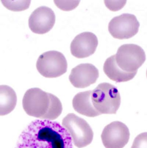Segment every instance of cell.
<instances>
[{
  "instance_id": "obj_5",
  "label": "cell",
  "mask_w": 147,
  "mask_h": 148,
  "mask_svg": "<svg viewBox=\"0 0 147 148\" xmlns=\"http://www.w3.org/2000/svg\"><path fill=\"white\" fill-rule=\"evenodd\" d=\"M146 60L144 50L135 44H126L121 46L116 54L118 66L127 73H134L143 65Z\"/></svg>"
},
{
  "instance_id": "obj_3",
  "label": "cell",
  "mask_w": 147,
  "mask_h": 148,
  "mask_svg": "<svg viewBox=\"0 0 147 148\" xmlns=\"http://www.w3.org/2000/svg\"><path fill=\"white\" fill-rule=\"evenodd\" d=\"M53 95L37 88L28 89L22 99L25 112L29 116L44 119L50 110Z\"/></svg>"
},
{
  "instance_id": "obj_15",
  "label": "cell",
  "mask_w": 147,
  "mask_h": 148,
  "mask_svg": "<svg viewBox=\"0 0 147 148\" xmlns=\"http://www.w3.org/2000/svg\"><path fill=\"white\" fill-rule=\"evenodd\" d=\"M2 3L7 9L19 12L27 9L31 3V1H1Z\"/></svg>"
},
{
  "instance_id": "obj_8",
  "label": "cell",
  "mask_w": 147,
  "mask_h": 148,
  "mask_svg": "<svg viewBox=\"0 0 147 148\" xmlns=\"http://www.w3.org/2000/svg\"><path fill=\"white\" fill-rule=\"evenodd\" d=\"M129 137L128 127L120 121L106 126L101 134L103 145L106 148H123L128 144Z\"/></svg>"
},
{
  "instance_id": "obj_14",
  "label": "cell",
  "mask_w": 147,
  "mask_h": 148,
  "mask_svg": "<svg viewBox=\"0 0 147 148\" xmlns=\"http://www.w3.org/2000/svg\"><path fill=\"white\" fill-rule=\"evenodd\" d=\"M17 104V95L14 89L7 85H0V116L10 113Z\"/></svg>"
},
{
  "instance_id": "obj_1",
  "label": "cell",
  "mask_w": 147,
  "mask_h": 148,
  "mask_svg": "<svg viewBox=\"0 0 147 148\" xmlns=\"http://www.w3.org/2000/svg\"><path fill=\"white\" fill-rule=\"evenodd\" d=\"M15 148H74L71 137L59 123L35 120L19 136Z\"/></svg>"
},
{
  "instance_id": "obj_12",
  "label": "cell",
  "mask_w": 147,
  "mask_h": 148,
  "mask_svg": "<svg viewBox=\"0 0 147 148\" xmlns=\"http://www.w3.org/2000/svg\"><path fill=\"white\" fill-rule=\"evenodd\" d=\"M92 90L77 93L73 98L74 109L79 114L88 117H95L101 115L94 107L91 101Z\"/></svg>"
},
{
  "instance_id": "obj_9",
  "label": "cell",
  "mask_w": 147,
  "mask_h": 148,
  "mask_svg": "<svg viewBox=\"0 0 147 148\" xmlns=\"http://www.w3.org/2000/svg\"><path fill=\"white\" fill-rule=\"evenodd\" d=\"M55 23V14L50 8L42 6L35 9L29 18L30 29L37 34L48 32Z\"/></svg>"
},
{
  "instance_id": "obj_2",
  "label": "cell",
  "mask_w": 147,
  "mask_h": 148,
  "mask_svg": "<svg viewBox=\"0 0 147 148\" xmlns=\"http://www.w3.org/2000/svg\"><path fill=\"white\" fill-rule=\"evenodd\" d=\"M91 101L100 114H116L120 106L121 96L114 85L103 82L92 90Z\"/></svg>"
},
{
  "instance_id": "obj_10",
  "label": "cell",
  "mask_w": 147,
  "mask_h": 148,
  "mask_svg": "<svg viewBox=\"0 0 147 148\" xmlns=\"http://www.w3.org/2000/svg\"><path fill=\"white\" fill-rule=\"evenodd\" d=\"M98 45L96 35L90 32L81 33L74 39L70 45L71 54L77 58H84L93 54Z\"/></svg>"
},
{
  "instance_id": "obj_4",
  "label": "cell",
  "mask_w": 147,
  "mask_h": 148,
  "mask_svg": "<svg viewBox=\"0 0 147 148\" xmlns=\"http://www.w3.org/2000/svg\"><path fill=\"white\" fill-rule=\"evenodd\" d=\"M62 126L68 131L76 147L84 148L91 143L94 133L84 119L70 113L63 118Z\"/></svg>"
},
{
  "instance_id": "obj_16",
  "label": "cell",
  "mask_w": 147,
  "mask_h": 148,
  "mask_svg": "<svg viewBox=\"0 0 147 148\" xmlns=\"http://www.w3.org/2000/svg\"><path fill=\"white\" fill-rule=\"evenodd\" d=\"M131 148H147V132L139 134L135 138Z\"/></svg>"
},
{
  "instance_id": "obj_13",
  "label": "cell",
  "mask_w": 147,
  "mask_h": 148,
  "mask_svg": "<svg viewBox=\"0 0 147 148\" xmlns=\"http://www.w3.org/2000/svg\"><path fill=\"white\" fill-rule=\"evenodd\" d=\"M103 72L112 81L117 82H127L132 79L137 72L127 73L122 71L117 65L116 61V55L108 58L103 65Z\"/></svg>"
},
{
  "instance_id": "obj_18",
  "label": "cell",
  "mask_w": 147,
  "mask_h": 148,
  "mask_svg": "<svg viewBox=\"0 0 147 148\" xmlns=\"http://www.w3.org/2000/svg\"></svg>"
},
{
  "instance_id": "obj_11",
  "label": "cell",
  "mask_w": 147,
  "mask_h": 148,
  "mask_svg": "<svg viewBox=\"0 0 147 148\" xmlns=\"http://www.w3.org/2000/svg\"><path fill=\"white\" fill-rule=\"evenodd\" d=\"M99 77L98 69L91 64H82L74 68L69 80L74 87L85 88L96 82Z\"/></svg>"
},
{
  "instance_id": "obj_6",
  "label": "cell",
  "mask_w": 147,
  "mask_h": 148,
  "mask_svg": "<svg viewBox=\"0 0 147 148\" xmlns=\"http://www.w3.org/2000/svg\"><path fill=\"white\" fill-rule=\"evenodd\" d=\"M36 68L40 74L46 78H56L67 72V62L64 55L56 51L42 54L38 58Z\"/></svg>"
},
{
  "instance_id": "obj_17",
  "label": "cell",
  "mask_w": 147,
  "mask_h": 148,
  "mask_svg": "<svg viewBox=\"0 0 147 148\" xmlns=\"http://www.w3.org/2000/svg\"><path fill=\"white\" fill-rule=\"evenodd\" d=\"M54 2L56 5L57 7L59 8L60 9L64 10L65 11H69L76 8L78 5L79 1H54Z\"/></svg>"
},
{
  "instance_id": "obj_7",
  "label": "cell",
  "mask_w": 147,
  "mask_h": 148,
  "mask_svg": "<svg viewBox=\"0 0 147 148\" xmlns=\"http://www.w3.org/2000/svg\"><path fill=\"white\" fill-rule=\"evenodd\" d=\"M139 27L140 23L135 15L124 13L113 18L109 23L108 29L114 38L127 39L136 35Z\"/></svg>"
}]
</instances>
